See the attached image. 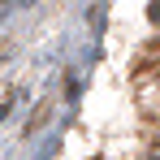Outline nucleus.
<instances>
[{
  "label": "nucleus",
  "mask_w": 160,
  "mask_h": 160,
  "mask_svg": "<svg viewBox=\"0 0 160 160\" xmlns=\"http://www.w3.org/2000/svg\"><path fill=\"white\" fill-rule=\"evenodd\" d=\"M147 18H152V22L160 26V0H152V4H147Z\"/></svg>",
  "instance_id": "f257e3e1"
},
{
  "label": "nucleus",
  "mask_w": 160,
  "mask_h": 160,
  "mask_svg": "<svg viewBox=\"0 0 160 160\" xmlns=\"http://www.w3.org/2000/svg\"><path fill=\"white\" fill-rule=\"evenodd\" d=\"M147 160H160V147H156V152H152V156H147Z\"/></svg>",
  "instance_id": "f03ea898"
}]
</instances>
